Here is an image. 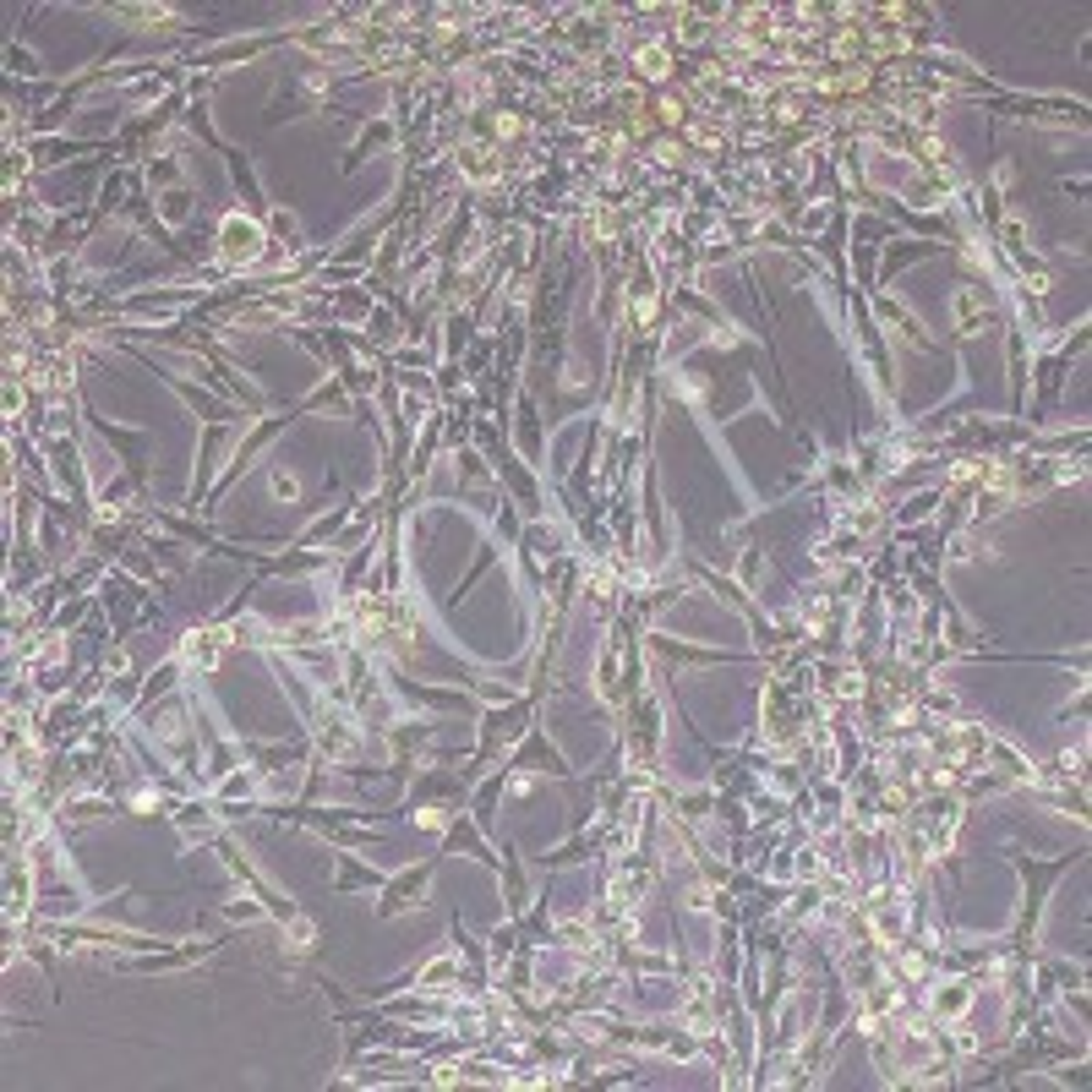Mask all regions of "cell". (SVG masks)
Here are the masks:
<instances>
[{"mask_svg": "<svg viewBox=\"0 0 1092 1092\" xmlns=\"http://www.w3.org/2000/svg\"><path fill=\"white\" fill-rule=\"evenodd\" d=\"M224 251H229V257H240V262H251V257L262 251L257 224H246V219H229V224H224Z\"/></svg>", "mask_w": 1092, "mask_h": 1092, "instance_id": "6da1fadb", "label": "cell"}, {"mask_svg": "<svg viewBox=\"0 0 1092 1092\" xmlns=\"http://www.w3.org/2000/svg\"><path fill=\"white\" fill-rule=\"evenodd\" d=\"M443 978H454V962H432L421 973V984H443Z\"/></svg>", "mask_w": 1092, "mask_h": 1092, "instance_id": "7a4b0ae2", "label": "cell"}]
</instances>
